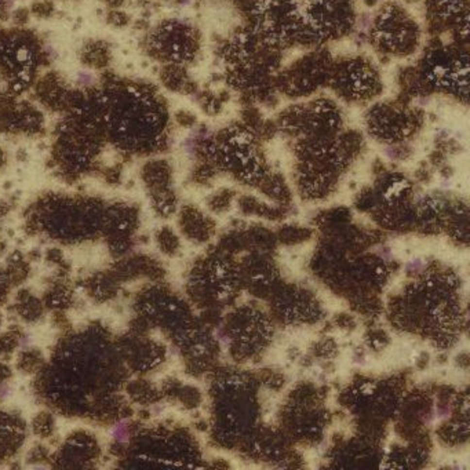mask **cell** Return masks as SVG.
Here are the masks:
<instances>
[]
</instances>
